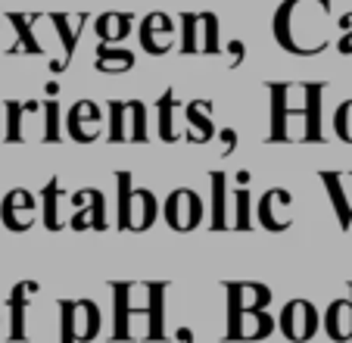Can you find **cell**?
<instances>
[{
    "mask_svg": "<svg viewBox=\"0 0 352 343\" xmlns=\"http://www.w3.org/2000/svg\"><path fill=\"white\" fill-rule=\"evenodd\" d=\"M250 172H237V187H234V200H237V218H234V228L237 231H250Z\"/></svg>",
    "mask_w": 352,
    "mask_h": 343,
    "instance_id": "obj_28",
    "label": "cell"
},
{
    "mask_svg": "<svg viewBox=\"0 0 352 343\" xmlns=\"http://www.w3.org/2000/svg\"><path fill=\"white\" fill-rule=\"evenodd\" d=\"M41 200H44V225H47V231H60L63 228V200H66V194H63L60 187V178H50L44 185V191H41Z\"/></svg>",
    "mask_w": 352,
    "mask_h": 343,
    "instance_id": "obj_24",
    "label": "cell"
},
{
    "mask_svg": "<svg viewBox=\"0 0 352 343\" xmlns=\"http://www.w3.org/2000/svg\"><path fill=\"white\" fill-rule=\"evenodd\" d=\"M97 72H107V75H119L134 69V53L128 47H113V44H100L97 47V60H94Z\"/></svg>",
    "mask_w": 352,
    "mask_h": 343,
    "instance_id": "obj_21",
    "label": "cell"
},
{
    "mask_svg": "<svg viewBox=\"0 0 352 343\" xmlns=\"http://www.w3.org/2000/svg\"><path fill=\"white\" fill-rule=\"evenodd\" d=\"M318 322H321L318 309H315L309 300H290L278 315V328L284 331V337L293 343L312 340L315 331H318Z\"/></svg>",
    "mask_w": 352,
    "mask_h": 343,
    "instance_id": "obj_8",
    "label": "cell"
},
{
    "mask_svg": "<svg viewBox=\"0 0 352 343\" xmlns=\"http://www.w3.org/2000/svg\"><path fill=\"white\" fill-rule=\"evenodd\" d=\"M107 128V116L94 100H78L66 116V132L75 144H94Z\"/></svg>",
    "mask_w": 352,
    "mask_h": 343,
    "instance_id": "obj_9",
    "label": "cell"
},
{
    "mask_svg": "<svg viewBox=\"0 0 352 343\" xmlns=\"http://www.w3.org/2000/svg\"><path fill=\"white\" fill-rule=\"evenodd\" d=\"M72 218H69V225H72L75 231H85V228H97V231H103L107 228V212H103V194L94 191V187H85V191L72 194Z\"/></svg>",
    "mask_w": 352,
    "mask_h": 343,
    "instance_id": "obj_11",
    "label": "cell"
},
{
    "mask_svg": "<svg viewBox=\"0 0 352 343\" xmlns=\"http://www.w3.org/2000/svg\"><path fill=\"white\" fill-rule=\"evenodd\" d=\"M324 331H327V337H331V340H337V343L352 340V309H349V300H337V303L327 306Z\"/></svg>",
    "mask_w": 352,
    "mask_h": 343,
    "instance_id": "obj_20",
    "label": "cell"
},
{
    "mask_svg": "<svg viewBox=\"0 0 352 343\" xmlns=\"http://www.w3.org/2000/svg\"><path fill=\"white\" fill-rule=\"evenodd\" d=\"M131 22H134L131 13H103L94 22V32H97V38L103 41V44H119V41L128 38Z\"/></svg>",
    "mask_w": 352,
    "mask_h": 343,
    "instance_id": "obj_23",
    "label": "cell"
},
{
    "mask_svg": "<svg viewBox=\"0 0 352 343\" xmlns=\"http://www.w3.org/2000/svg\"><path fill=\"white\" fill-rule=\"evenodd\" d=\"M327 194H331V206L337 212V222L343 231H349L352 225V172H321Z\"/></svg>",
    "mask_w": 352,
    "mask_h": 343,
    "instance_id": "obj_16",
    "label": "cell"
},
{
    "mask_svg": "<svg viewBox=\"0 0 352 343\" xmlns=\"http://www.w3.org/2000/svg\"><path fill=\"white\" fill-rule=\"evenodd\" d=\"M50 25L60 34V44H63V60H60V72H63L75 56V47H78V38H81V22H72L66 13H54L50 16Z\"/></svg>",
    "mask_w": 352,
    "mask_h": 343,
    "instance_id": "obj_22",
    "label": "cell"
},
{
    "mask_svg": "<svg viewBox=\"0 0 352 343\" xmlns=\"http://www.w3.org/2000/svg\"><path fill=\"white\" fill-rule=\"evenodd\" d=\"M116 181H119V228L122 231H146L160 212L153 191L134 187L131 172H116Z\"/></svg>",
    "mask_w": 352,
    "mask_h": 343,
    "instance_id": "obj_3",
    "label": "cell"
},
{
    "mask_svg": "<svg viewBox=\"0 0 352 343\" xmlns=\"http://www.w3.org/2000/svg\"><path fill=\"white\" fill-rule=\"evenodd\" d=\"M340 41H337V50L340 53H352V13L340 16Z\"/></svg>",
    "mask_w": 352,
    "mask_h": 343,
    "instance_id": "obj_31",
    "label": "cell"
},
{
    "mask_svg": "<svg viewBox=\"0 0 352 343\" xmlns=\"http://www.w3.org/2000/svg\"><path fill=\"white\" fill-rule=\"evenodd\" d=\"M225 293H228V315H237V312H256V309H265L272 303V291L265 284H256V281H231L225 284Z\"/></svg>",
    "mask_w": 352,
    "mask_h": 343,
    "instance_id": "obj_14",
    "label": "cell"
},
{
    "mask_svg": "<svg viewBox=\"0 0 352 343\" xmlns=\"http://www.w3.org/2000/svg\"><path fill=\"white\" fill-rule=\"evenodd\" d=\"M175 340L178 343H193V331L190 328H178L175 331Z\"/></svg>",
    "mask_w": 352,
    "mask_h": 343,
    "instance_id": "obj_34",
    "label": "cell"
},
{
    "mask_svg": "<svg viewBox=\"0 0 352 343\" xmlns=\"http://www.w3.org/2000/svg\"><path fill=\"white\" fill-rule=\"evenodd\" d=\"M272 132L278 144H321L324 141V91L327 81H268Z\"/></svg>",
    "mask_w": 352,
    "mask_h": 343,
    "instance_id": "obj_1",
    "label": "cell"
},
{
    "mask_svg": "<svg viewBox=\"0 0 352 343\" xmlns=\"http://www.w3.org/2000/svg\"><path fill=\"white\" fill-rule=\"evenodd\" d=\"M41 291L38 281H19L10 291L7 297V309H10V343H19L28 340V331H25V309L32 306V297Z\"/></svg>",
    "mask_w": 352,
    "mask_h": 343,
    "instance_id": "obj_17",
    "label": "cell"
},
{
    "mask_svg": "<svg viewBox=\"0 0 352 343\" xmlns=\"http://www.w3.org/2000/svg\"><path fill=\"white\" fill-rule=\"evenodd\" d=\"M63 343H91L100 334V306L94 300H60Z\"/></svg>",
    "mask_w": 352,
    "mask_h": 343,
    "instance_id": "obj_6",
    "label": "cell"
},
{
    "mask_svg": "<svg viewBox=\"0 0 352 343\" xmlns=\"http://www.w3.org/2000/svg\"><path fill=\"white\" fill-rule=\"evenodd\" d=\"M175 110H178V97H175V87H166L160 100H156V116H160V141L172 144L181 134L175 132Z\"/></svg>",
    "mask_w": 352,
    "mask_h": 343,
    "instance_id": "obj_25",
    "label": "cell"
},
{
    "mask_svg": "<svg viewBox=\"0 0 352 343\" xmlns=\"http://www.w3.org/2000/svg\"><path fill=\"white\" fill-rule=\"evenodd\" d=\"M44 144H56L60 141V103L56 100H44Z\"/></svg>",
    "mask_w": 352,
    "mask_h": 343,
    "instance_id": "obj_29",
    "label": "cell"
},
{
    "mask_svg": "<svg viewBox=\"0 0 352 343\" xmlns=\"http://www.w3.org/2000/svg\"><path fill=\"white\" fill-rule=\"evenodd\" d=\"M346 300H349V309H352V284H349V297H346Z\"/></svg>",
    "mask_w": 352,
    "mask_h": 343,
    "instance_id": "obj_35",
    "label": "cell"
},
{
    "mask_svg": "<svg viewBox=\"0 0 352 343\" xmlns=\"http://www.w3.org/2000/svg\"><path fill=\"white\" fill-rule=\"evenodd\" d=\"M212 231L228 228V178L225 172H212Z\"/></svg>",
    "mask_w": 352,
    "mask_h": 343,
    "instance_id": "obj_26",
    "label": "cell"
},
{
    "mask_svg": "<svg viewBox=\"0 0 352 343\" xmlns=\"http://www.w3.org/2000/svg\"><path fill=\"white\" fill-rule=\"evenodd\" d=\"M162 216H166V222H168L172 231L187 234L203 222V200H199V194L190 191V187H178V191H172L166 197Z\"/></svg>",
    "mask_w": 352,
    "mask_h": 343,
    "instance_id": "obj_7",
    "label": "cell"
},
{
    "mask_svg": "<svg viewBox=\"0 0 352 343\" xmlns=\"http://www.w3.org/2000/svg\"><path fill=\"white\" fill-rule=\"evenodd\" d=\"M219 144H221V153H225V156H231V153L237 150V132H234V128H221V132H219Z\"/></svg>",
    "mask_w": 352,
    "mask_h": 343,
    "instance_id": "obj_33",
    "label": "cell"
},
{
    "mask_svg": "<svg viewBox=\"0 0 352 343\" xmlns=\"http://www.w3.org/2000/svg\"><path fill=\"white\" fill-rule=\"evenodd\" d=\"M290 206H293V197L290 191L284 187H272V191L262 194L259 200V209H256V218L262 222L265 231H287L290 228Z\"/></svg>",
    "mask_w": 352,
    "mask_h": 343,
    "instance_id": "obj_12",
    "label": "cell"
},
{
    "mask_svg": "<svg viewBox=\"0 0 352 343\" xmlns=\"http://www.w3.org/2000/svg\"><path fill=\"white\" fill-rule=\"evenodd\" d=\"M215 122H212V100H193L187 103V134L190 144H209L215 138Z\"/></svg>",
    "mask_w": 352,
    "mask_h": 343,
    "instance_id": "obj_18",
    "label": "cell"
},
{
    "mask_svg": "<svg viewBox=\"0 0 352 343\" xmlns=\"http://www.w3.org/2000/svg\"><path fill=\"white\" fill-rule=\"evenodd\" d=\"M175 19L168 13H150L140 19V28H138V38H140V47L153 56H162L175 47Z\"/></svg>",
    "mask_w": 352,
    "mask_h": 343,
    "instance_id": "obj_10",
    "label": "cell"
},
{
    "mask_svg": "<svg viewBox=\"0 0 352 343\" xmlns=\"http://www.w3.org/2000/svg\"><path fill=\"white\" fill-rule=\"evenodd\" d=\"M181 47L178 50L184 56H197V53H206V56H219L225 47L219 41V16L215 13H181Z\"/></svg>",
    "mask_w": 352,
    "mask_h": 343,
    "instance_id": "obj_5",
    "label": "cell"
},
{
    "mask_svg": "<svg viewBox=\"0 0 352 343\" xmlns=\"http://www.w3.org/2000/svg\"><path fill=\"white\" fill-rule=\"evenodd\" d=\"M333 134H337L343 144H352V100L337 106L333 112Z\"/></svg>",
    "mask_w": 352,
    "mask_h": 343,
    "instance_id": "obj_30",
    "label": "cell"
},
{
    "mask_svg": "<svg viewBox=\"0 0 352 343\" xmlns=\"http://www.w3.org/2000/svg\"><path fill=\"white\" fill-rule=\"evenodd\" d=\"M327 22L331 0H284L274 13L272 32L287 53L315 56L327 47Z\"/></svg>",
    "mask_w": 352,
    "mask_h": 343,
    "instance_id": "obj_2",
    "label": "cell"
},
{
    "mask_svg": "<svg viewBox=\"0 0 352 343\" xmlns=\"http://www.w3.org/2000/svg\"><path fill=\"white\" fill-rule=\"evenodd\" d=\"M225 50L231 53V63H228V69H240V63H243V56H246V47H243V41H228L225 44Z\"/></svg>",
    "mask_w": 352,
    "mask_h": 343,
    "instance_id": "obj_32",
    "label": "cell"
},
{
    "mask_svg": "<svg viewBox=\"0 0 352 343\" xmlns=\"http://www.w3.org/2000/svg\"><path fill=\"white\" fill-rule=\"evenodd\" d=\"M150 110L144 100H109L107 103V141L109 144H144L150 138Z\"/></svg>",
    "mask_w": 352,
    "mask_h": 343,
    "instance_id": "obj_4",
    "label": "cell"
},
{
    "mask_svg": "<svg viewBox=\"0 0 352 343\" xmlns=\"http://www.w3.org/2000/svg\"><path fill=\"white\" fill-rule=\"evenodd\" d=\"M44 103H38V100H3V141L7 144H22L25 141V116L28 112H38Z\"/></svg>",
    "mask_w": 352,
    "mask_h": 343,
    "instance_id": "obj_19",
    "label": "cell"
},
{
    "mask_svg": "<svg viewBox=\"0 0 352 343\" xmlns=\"http://www.w3.org/2000/svg\"><path fill=\"white\" fill-rule=\"evenodd\" d=\"M7 19L13 22L16 34H19V44H16V50H25V53H44V47H41V41L34 38V22H38V16L10 13Z\"/></svg>",
    "mask_w": 352,
    "mask_h": 343,
    "instance_id": "obj_27",
    "label": "cell"
},
{
    "mask_svg": "<svg viewBox=\"0 0 352 343\" xmlns=\"http://www.w3.org/2000/svg\"><path fill=\"white\" fill-rule=\"evenodd\" d=\"M34 209H38V200L28 191L16 187V191H10L7 197H3V203H0V222L7 225L10 231H28L34 225Z\"/></svg>",
    "mask_w": 352,
    "mask_h": 343,
    "instance_id": "obj_13",
    "label": "cell"
},
{
    "mask_svg": "<svg viewBox=\"0 0 352 343\" xmlns=\"http://www.w3.org/2000/svg\"><path fill=\"white\" fill-rule=\"evenodd\" d=\"M274 331V318L265 309L256 312H237V315H228V334L225 340H265Z\"/></svg>",
    "mask_w": 352,
    "mask_h": 343,
    "instance_id": "obj_15",
    "label": "cell"
},
{
    "mask_svg": "<svg viewBox=\"0 0 352 343\" xmlns=\"http://www.w3.org/2000/svg\"><path fill=\"white\" fill-rule=\"evenodd\" d=\"M0 110H3V103H0ZM0 125H3V122H0ZM0 138H3V134H0Z\"/></svg>",
    "mask_w": 352,
    "mask_h": 343,
    "instance_id": "obj_36",
    "label": "cell"
}]
</instances>
